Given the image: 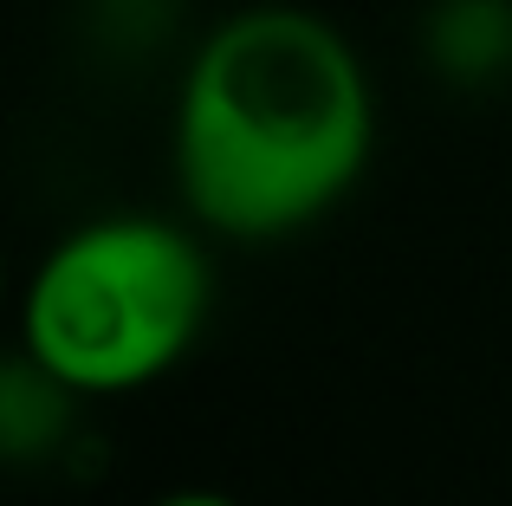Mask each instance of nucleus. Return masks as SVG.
Segmentation results:
<instances>
[{
  "instance_id": "1",
  "label": "nucleus",
  "mask_w": 512,
  "mask_h": 506,
  "mask_svg": "<svg viewBox=\"0 0 512 506\" xmlns=\"http://www.w3.org/2000/svg\"><path fill=\"white\" fill-rule=\"evenodd\" d=\"M376 91L357 46L312 7H240L195 46L175 91V189L195 228L286 241L357 189Z\"/></svg>"
},
{
  "instance_id": "2",
  "label": "nucleus",
  "mask_w": 512,
  "mask_h": 506,
  "mask_svg": "<svg viewBox=\"0 0 512 506\" xmlns=\"http://www.w3.org/2000/svg\"><path fill=\"white\" fill-rule=\"evenodd\" d=\"M214 305L208 247L156 215H98L46 247L20 299V351L78 396H124L188 357Z\"/></svg>"
},
{
  "instance_id": "3",
  "label": "nucleus",
  "mask_w": 512,
  "mask_h": 506,
  "mask_svg": "<svg viewBox=\"0 0 512 506\" xmlns=\"http://www.w3.org/2000/svg\"><path fill=\"white\" fill-rule=\"evenodd\" d=\"M78 390H65L52 370H39L33 357H13L7 364V390H0V429H7V455L26 461L65 429V409H72Z\"/></svg>"
},
{
  "instance_id": "4",
  "label": "nucleus",
  "mask_w": 512,
  "mask_h": 506,
  "mask_svg": "<svg viewBox=\"0 0 512 506\" xmlns=\"http://www.w3.org/2000/svg\"><path fill=\"white\" fill-rule=\"evenodd\" d=\"M150 506H240V500H227V494H208V487H175V494L150 500Z\"/></svg>"
}]
</instances>
